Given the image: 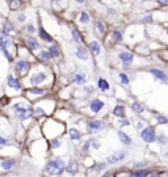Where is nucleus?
<instances>
[{
    "label": "nucleus",
    "mask_w": 168,
    "mask_h": 177,
    "mask_svg": "<svg viewBox=\"0 0 168 177\" xmlns=\"http://www.w3.org/2000/svg\"><path fill=\"white\" fill-rule=\"evenodd\" d=\"M9 144V139L4 138V136H0V146H7Z\"/></svg>",
    "instance_id": "48"
},
{
    "label": "nucleus",
    "mask_w": 168,
    "mask_h": 177,
    "mask_svg": "<svg viewBox=\"0 0 168 177\" xmlns=\"http://www.w3.org/2000/svg\"><path fill=\"white\" fill-rule=\"evenodd\" d=\"M41 65H33L28 76L24 78V81H25V84H28V87H41V85H47L51 80H54L53 74L45 71Z\"/></svg>",
    "instance_id": "1"
},
{
    "label": "nucleus",
    "mask_w": 168,
    "mask_h": 177,
    "mask_svg": "<svg viewBox=\"0 0 168 177\" xmlns=\"http://www.w3.org/2000/svg\"><path fill=\"white\" fill-rule=\"evenodd\" d=\"M158 4L163 5V7H166V5H168V0H156Z\"/></svg>",
    "instance_id": "51"
},
{
    "label": "nucleus",
    "mask_w": 168,
    "mask_h": 177,
    "mask_svg": "<svg viewBox=\"0 0 168 177\" xmlns=\"http://www.w3.org/2000/svg\"><path fill=\"white\" fill-rule=\"evenodd\" d=\"M89 143H91V148H93V149H99L100 146H101L96 138H89Z\"/></svg>",
    "instance_id": "41"
},
{
    "label": "nucleus",
    "mask_w": 168,
    "mask_h": 177,
    "mask_svg": "<svg viewBox=\"0 0 168 177\" xmlns=\"http://www.w3.org/2000/svg\"><path fill=\"white\" fill-rule=\"evenodd\" d=\"M49 53H50V55L53 59H58V58L62 57V53H60V49L58 46L57 44H50V46H49Z\"/></svg>",
    "instance_id": "22"
},
{
    "label": "nucleus",
    "mask_w": 168,
    "mask_h": 177,
    "mask_svg": "<svg viewBox=\"0 0 168 177\" xmlns=\"http://www.w3.org/2000/svg\"><path fill=\"white\" fill-rule=\"evenodd\" d=\"M70 78H71V83L75 84V85H79V87L87 84V75H85V72H83V71L71 72Z\"/></svg>",
    "instance_id": "9"
},
{
    "label": "nucleus",
    "mask_w": 168,
    "mask_h": 177,
    "mask_svg": "<svg viewBox=\"0 0 168 177\" xmlns=\"http://www.w3.org/2000/svg\"><path fill=\"white\" fill-rule=\"evenodd\" d=\"M7 87L16 91V92H21V91H23V83H21L20 79L16 78L13 74H9L7 76Z\"/></svg>",
    "instance_id": "12"
},
{
    "label": "nucleus",
    "mask_w": 168,
    "mask_h": 177,
    "mask_svg": "<svg viewBox=\"0 0 168 177\" xmlns=\"http://www.w3.org/2000/svg\"><path fill=\"white\" fill-rule=\"evenodd\" d=\"M79 170H80V168H79L78 160L70 159L66 164V175L70 176V177H75V176L79 175Z\"/></svg>",
    "instance_id": "10"
},
{
    "label": "nucleus",
    "mask_w": 168,
    "mask_h": 177,
    "mask_svg": "<svg viewBox=\"0 0 168 177\" xmlns=\"http://www.w3.org/2000/svg\"><path fill=\"white\" fill-rule=\"evenodd\" d=\"M0 42H1V44H4L7 47H11L12 44H13V41H12L11 36L7 34V33H4L3 30L0 32Z\"/></svg>",
    "instance_id": "27"
},
{
    "label": "nucleus",
    "mask_w": 168,
    "mask_h": 177,
    "mask_svg": "<svg viewBox=\"0 0 168 177\" xmlns=\"http://www.w3.org/2000/svg\"><path fill=\"white\" fill-rule=\"evenodd\" d=\"M89 148H91V143H89V139H88L80 146V148H79V154H80L81 156H85V155L88 154V151H89Z\"/></svg>",
    "instance_id": "35"
},
{
    "label": "nucleus",
    "mask_w": 168,
    "mask_h": 177,
    "mask_svg": "<svg viewBox=\"0 0 168 177\" xmlns=\"http://www.w3.org/2000/svg\"><path fill=\"white\" fill-rule=\"evenodd\" d=\"M97 88H99L101 92H108V91L111 89V84H109V81L106 80V79L99 78L97 79Z\"/></svg>",
    "instance_id": "23"
},
{
    "label": "nucleus",
    "mask_w": 168,
    "mask_h": 177,
    "mask_svg": "<svg viewBox=\"0 0 168 177\" xmlns=\"http://www.w3.org/2000/svg\"><path fill=\"white\" fill-rule=\"evenodd\" d=\"M130 108H131V110L135 112L137 114H142V113L145 112V106H143L140 102H138V101H133V102H131Z\"/></svg>",
    "instance_id": "30"
},
{
    "label": "nucleus",
    "mask_w": 168,
    "mask_h": 177,
    "mask_svg": "<svg viewBox=\"0 0 168 177\" xmlns=\"http://www.w3.org/2000/svg\"><path fill=\"white\" fill-rule=\"evenodd\" d=\"M122 39H124V33L121 32V30H113L112 32V41L114 42V44H118V42H121Z\"/></svg>",
    "instance_id": "32"
},
{
    "label": "nucleus",
    "mask_w": 168,
    "mask_h": 177,
    "mask_svg": "<svg viewBox=\"0 0 168 177\" xmlns=\"http://www.w3.org/2000/svg\"><path fill=\"white\" fill-rule=\"evenodd\" d=\"M55 109V101L50 97H44L33 106V113L36 118H49Z\"/></svg>",
    "instance_id": "4"
},
{
    "label": "nucleus",
    "mask_w": 168,
    "mask_h": 177,
    "mask_svg": "<svg viewBox=\"0 0 168 177\" xmlns=\"http://www.w3.org/2000/svg\"><path fill=\"white\" fill-rule=\"evenodd\" d=\"M55 1H58V3H60V1H63V0H55Z\"/></svg>",
    "instance_id": "55"
},
{
    "label": "nucleus",
    "mask_w": 168,
    "mask_h": 177,
    "mask_svg": "<svg viewBox=\"0 0 168 177\" xmlns=\"http://www.w3.org/2000/svg\"><path fill=\"white\" fill-rule=\"evenodd\" d=\"M95 26H96V30H97V33H99L100 36H104V34H105L106 28H105V24H104L101 20H97L96 24H95Z\"/></svg>",
    "instance_id": "37"
},
{
    "label": "nucleus",
    "mask_w": 168,
    "mask_h": 177,
    "mask_svg": "<svg viewBox=\"0 0 168 177\" xmlns=\"http://www.w3.org/2000/svg\"><path fill=\"white\" fill-rule=\"evenodd\" d=\"M101 177H116V173H114V170H106Z\"/></svg>",
    "instance_id": "49"
},
{
    "label": "nucleus",
    "mask_w": 168,
    "mask_h": 177,
    "mask_svg": "<svg viewBox=\"0 0 168 177\" xmlns=\"http://www.w3.org/2000/svg\"><path fill=\"white\" fill-rule=\"evenodd\" d=\"M32 60L30 59H25V58H17L16 60H15L13 63V67H15V71H16V74H19V76L21 78H26L28 74L30 72V70H32Z\"/></svg>",
    "instance_id": "5"
},
{
    "label": "nucleus",
    "mask_w": 168,
    "mask_h": 177,
    "mask_svg": "<svg viewBox=\"0 0 168 177\" xmlns=\"http://www.w3.org/2000/svg\"><path fill=\"white\" fill-rule=\"evenodd\" d=\"M143 129H145V123H143V122H138V123H137V130H139V131H142Z\"/></svg>",
    "instance_id": "50"
},
{
    "label": "nucleus",
    "mask_w": 168,
    "mask_h": 177,
    "mask_svg": "<svg viewBox=\"0 0 168 177\" xmlns=\"http://www.w3.org/2000/svg\"><path fill=\"white\" fill-rule=\"evenodd\" d=\"M89 21H91L89 15H88L85 11H81L80 15H79V22L83 24V25H87V24H89Z\"/></svg>",
    "instance_id": "36"
},
{
    "label": "nucleus",
    "mask_w": 168,
    "mask_h": 177,
    "mask_svg": "<svg viewBox=\"0 0 168 177\" xmlns=\"http://www.w3.org/2000/svg\"><path fill=\"white\" fill-rule=\"evenodd\" d=\"M118 79H120L121 84H124V85H129V83H130L129 76L125 74V72H120V74H118Z\"/></svg>",
    "instance_id": "39"
},
{
    "label": "nucleus",
    "mask_w": 168,
    "mask_h": 177,
    "mask_svg": "<svg viewBox=\"0 0 168 177\" xmlns=\"http://www.w3.org/2000/svg\"><path fill=\"white\" fill-rule=\"evenodd\" d=\"M106 127V122L103 120H97V118H92L85 122V129H87V134L89 135H95V134L100 133Z\"/></svg>",
    "instance_id": "7"
},
{
    "label": "nucleus",
    "mask_w": 168,
    "mask_h": 177,
    "mask_svg": "<svg viewBox=\"0 0 168 177\" xmlns=\"http://www.w3.org/2000/svg\"><path fill=\"white\" fill-rule=\"evenodd\" d=\"M38 34H39V38L42 39V42H53V37L45 30L42 26H39L38 29Z\"/></svg>",
    "instance_id": "29"
},
{
    "label": "nucleus",
    "mask_w": 168,
    "mask_h": 177,
    "mask_svg": "<svg viewBox=\"0 0 168 177\" xmlns=\"http://www.w3.org/2000/svg\"><path fill=\"white\" fill-rule=\"evenodd\" d=\"M68 136H70V140H72V142H79V140H81V133L79 131L78 127L72 126L71 129L68 130Z\"/></svg>",
    "instance_id": "20"
},
{
    "label": "nucleus",
    "mask_w": 168,
    "mask_h": 177,
    "mask_svg": "<svg viewBox=\"0 0 168 177\" xmlns=\"http://www.w3.org/2000/svg\"><path fill=\"white\" fill-rule=\"evenodd\" d=\"M156 142L159 143V144H167L168 138L164 135V134H158V135H156Z\"/></svg>",
    "instance_id": "40"
},
{
    "label": "nucleus",
    "mask_w": 168,
    "mask_h": 177,
    "mask_svg": "<svg viewBox=\"0 0 168 177\" xmlns=\"http://www.w3.org/2000/svg\"><path fill=\"white\" fill-rule=\"evenodd\" d=\"M104 106H105V102H104L101 99H99V97H95V99H92L89 101V104H88L89 112L92 113V114H99L104 109Z\"/></svg>",
    "instance_id": "11"
},
{
    "label": "nucleus",
    "mask_w": 168,
    "mask_h": 177,
    "mask_svg": "<svg viewBox=\"0 0 168 177\" xmlns=\"http://www.w3.org/2000/svg\"><path fill=\"white\" fill-rule=\"evenodd\" d=\"M140 138L146 143H154L156 142V133L152 126H147L140 131Z\"/></svg>",
    "instance_id": "8"
},
{
    "label": "nucleus",
    "mask_w": 168,
    "mask_h": 177,
    "mask_svg": "<svg viewBox=\"0 0 168 177\" xmlns=\"http://www.w3.org/2000/svg\"><path fill=\"white\" fill-rule=\"evenodd\" d=\"M155 118H156V121L159 122V123H161V125H166V123H168V118L166 117V115H161V114H156L155 115Z\"/></svg>",
    "instance_id": "42"
},
{
    "label": "nucleus",
    "mask_w": 168,
    "mask_h": 177,
    "mask_svg": "<svg viewBox=\"0 0 168 177\" xmlns=\"http://www.w3.org/2000/svg\"><path fill=\"white\" fill-rule=\"evenodd\" d=\"M117 135H118V139L121 140V143H122L124 146H130L131 143H133V139H131L126 133H124V131L118 130V131H117Z\"/></svg>",
    "instance_id": "24"
},
{
    "label": "nucleus",
    "mask_w": 168,
    "mask_h": 177,
    "mask_svg": "<svg viewBox=\"0 0 168 177\" xmlns=\"http://www.w3.org/2000/svg\"><path fill=\"white\" fill-rule=\"evenodd\" d=\"M8 5L11 11H17L23 5V0H8Z\"/></svg>",
    "instance_id": "34"
},
{
    "label": "nucleus",
    "mask_w": 168,
    "mask_h": 177,
    "mask_svg": "<svg viewBox=\"0 0 168 177\" xmlns=\"http://www.w3.org/2000/svg\"><path fill=\"white\" fill-rule=\"evenodd\" d=\"M16 21L17 22H20V24H24L26 21V15L25 13H19L16 16Z\"/></svg>",
    "instance_id": "44"
},
{
    "label": "nucleus",
    "mask_w": 168,
    "mask_h": 177,
    "mask_svg": "<svg viewBox=\"0 0 168 177\" xmlns=\"http://www.w3.org/2000/svg\"><path fill=\"white\" fill-rule=\"evenodd\" d=\"M66 161L60 157H51L46 161L42 169L44 177H60L63 173H66Z\"/></svg>",
    "instance_id": "3"
},
{
    "label": "nucleus",
    "mask_w": 168,
    "mask_h": 177,
    "mask_svg": "<svg viewBox=\"0 0 168 177\" xmlns=\"http://www.w3.org/2000/svg\"><path fill=\"white\" fill-rule=\"evenodd\" d=\"M152 20H154V16H152V15H147V16H145L142 19L143 22H152Z\"/></svg>",
    "instance_id": "47"
},
{
    "label": "nucleus",
    "mask_w": 168,
    "mask_h": 177,
    "mask_svg": "<svg viewBox=\"0 0 168 177\" xmlns=\"http://www.w3.org/2000/svg\"><path fill=\"white\" fill-rule=\"evenodd\" d=\"M108 13H114V9H108Z\"/></svg>",
    "instance_id": "54"
},
{
    "label": "nucleus",
    "mask_w": 168,
    "mask_h": 177,
    "mask_svg": "<svg viewBox=\"0 0 168 177\" xmlns=\"http://www.w3.org/2000/svg\"><path fill=\"white\" fill-rule=\"evenodd\" d=\"M93 89H95V88L92 87V85H84V92L87 94H91L93 92Z\"/></svg>",
    "instance_id": "46"
},
{
    "label": "nucleus",
    "mask_w": 168,
    "mask_h": 177,
    "mask_svg": "<svg viewBox=\"0 0 168 177\" xmlns=\"http://www.w3.org/2000/svg\"><path fill=\"white\" fill-rule=\"evenodd\" d=\"M118 126H120V127L130 126V121L127 120V118H120V120H118Z\"/></svg>",
    "instance_id": "43"
},
{
    "label": "nucleus",
    "mask_w": 168,
    "mask_h": 177,
    "mask_svg": "<svg viewBox=\"0 0 168 177\" xmlns=\"http://www.w3.org/2000/svg\"><path fill=\"white\" fill-rule=\"evenodd\" d=\"M71 36H72V39H74L75 44L83 45V37H81L80 32H79L76 28H71Z\"/></svg>",
    "instance_id": "28"
},
{
    "label": "nucleus",
    "mask_w": 168,
    "mask_h": 177,
    "mask_svg": "<svg viewBox=\"0 0 168 177\" xmlns=\"http://www.w3.org/2000/svg\"><path fill=\"white\" fill-rule=\"evenodd\" d=\"M49 142H50V148L51 149H57V148L62 147V144H63L62 138H54V139L49 140Z\"/></svg>",
    "instance_id": "38"
},
{
    "label": "nucleus",
    "mask_w": 168,
    "mask_h": 177,
    "mask_svg": "<svg viewBox=\"0 0 168 177\" xmlns=\"http://www.w3.org/2000/svg\"><path fill=\"white\" fill-rule=\"evenodd\" d=\"M0 51H1V54L5 57V59H7L8 62H12V60H13V57H12V54L9 53L8 47L5 46L4 44H1V42H0Z\"/></svg>",
    "instance_id": "31"
},
{
    "label": "nucleus",
    "mask_w": 168,
    "mask_h": 177,
    "mask_svg": "<svg viewBox=\"0 0 168 177\" xmlns=\"http://www.w3.org/2000/svg\"><path fill=\"white\" fill-rule=\"evenodd\" d=\"M88 50H89V53L92 54V55L97 57V55H100V53H101V45H100L99 41L92 39L91 42H88Z\"/></svg>",
    "instance_id": "16"
},
{
    "label": "nucleus",
    "mask_w": 168,
    "mask_h": 177,
    "mask_svg": "<svg viewBox=\"0 0 168 177\" xmlns=\"http://www.w3.org/2000/svg\"><path fill=\"white\" fill-rule=\"evenodd\" d=\"M25 30L29 33V34H34V33H36V28H34L33 24H28V25L25 26Z\"/></svg>",
    "instance_id": "45"
},
{
    "label": "nucleus",
    "mask_w": 168,
    "mask_h": 177,
    "mask_svg": "<svg viewBox=\"0 0 168 177\" xmlns=\"http://www.w3.org/2000/svg\"><path fill=\"white\" fill-rule=\"evenodd\" d=\"M113 115H116L117 118H126V112H125L124 105H116L113 109Z\"/></svg>",
    "instance_id": "26"
},
{
    "label": "nucleus",
    "mask_w": 168,
    "mask_h": 177,
    "mask_svg": "<svg viewBox=\"0 0 168 177\" xmlns=\"http://www.w3.org/2000/svg\"><path fill=\"white\" fill-rule=\"evenodd\" d=\"M74 1H75V3H78V4H83L85 0H74Z\"/></svg>",
    "instance_id": "53"
},
{
    "label": "nucleus",
    "mask_w": 168,
    "mask_h": 177,
    "mask_svg": "<svg viewBox=\"0 0 168 177\" xmlns=\"http://www.w3.org/2000/svg\"><path fill=\"white\" fill-rule=\"evenodd\" d=\"M75 57L79 60H83V62L88 60L89 59V50H88V47L83 46V45H78L75 49Z\"/></svg>",
    "instance_id": "15"
},
{
    "label": "nucleus",
    "mask_w": 168,
    "mask_h": 177,
    "mask_svg": "<svg viewBox=\"0 0 168 177\" xmlns=\"http://www.w3.org/2000/svg\"><path fill=\"white\" fill-rule=\"evenodd\" d=\"M148 72H150V74H152V76H155L158 80H160L161 83H168V76H167L166 72L161 71V70H159V68H150Z\"/></svg>",
    "instance_id": "17"
},
{
    "label": "nucleus",
    "mask_w": 168,
    "mask_h": 177,
    "mask_svg": "<svg viewBox=\"0 0 168 177\" xmlns=\"http://www.w3.org/2000/svg\"><path fill=\"white\" fill-rule=\"evenodd\" d=\"M11 110L15 113L16 118L20 122H25V121L33 120V117H34V113H33V108H32V102H30L28 99L17 100L16 102H13L11 105Z\"/></svg>",
    "instance_id": "2"
},
{
    "label": "nucleus",
    "mask_w": 168,
    "mask_h": 177,
    "mask_svg": "<svg viewBox=\"0 0 168 177\" xmlns=\"http://www.w3.org/2000/svg\"><path fill=\"white\" fill-rule=\"evenodd\" d=\"M108 161H100V163H95L92 167H89V172L92 173H101L108 168Z\"/></svg>",
    "instance_id": "18"
},
{
    "label": "nucleus",
    "mask_w": 168,
    "mask_h": 177,
    "mask_svg": "<svg viewBox=\"0 0 168 177\" xmlns=\"http://www.w3.org/2000/svg\"><path fill=\"white\" fill-rule=\"evenodd\" d=\"M125 157H126V151H125V149H120V151H116V152H113L112 155H109V156L106 157V161H108L109 165H113V164L121 163Z\"/></svg>",
    "instance_id": "13"
},
{
    "label": "nucleus",
    "mask_w": 168,
    "mask_h": 177,
    "mask_svg": "<svg viewBox=\"0 0 168 177\" xmlns=\"http://www.w3.org/2000/svg\"><path fill=\"white\" fill-rule=\"evenodd\" d=\"M25 42H26V46H28V49L30 51H36V50H38V49H39V42L36 38L28 37Z\"/></svg>",
    "instance_id": "25"
},
{
    "label": "nucleus",
    "mask_w": 168,
    "mask_h": 177,
    "mask_svg": "<svg viewBox=\"0 0 168 177\" xmlns=\"http://www.w3.org/2000/svg\"><path fill=\"white\" fill-rule=\"evenodd\" d=\"M37 59H38L39 63H42V65H47V63L51 60V55H50V53H49V50H44V49L39 50Z\"/></svg>",
    "instance_id": "19"
},
{
    "label": "nucleus",
    "mask_w": 168,
    "mask_h": 177,
    "mask_svg": "<svg viewBox=\"0 0 168 177\" xmlns=\"http://www.w3.org/2000/svg\"><path fill=\"white\" fill-rule=\"evenodd\" d=\"M49 93V91L46 88H41V87H28V89L25 91V97L29 101L34 102L39 101L41 99L46 97V94Z\"/></svg>",
    "instance_id": "6"
},
{
    "label": "nucleus",
    "mask_w": 168,
    "mask_h": 177,
    "mask_svg": "<svg viewBox=\"0 0 168 177\" xmlns=\"http://www.w3.org/2000/svg\"><path fill=\"white\" fill-rule=\"evenodd\" d=\"M118 59L121 60L122 63H124V68H127L131 63L134 62V54L130 53V51H120V53L117 54Z\"/></svg>",
    "instance_id": "14"
},
{
    "label": "nucleus",
    "mask_w": 168,
    "mask_h": 177,
    "mask_svg": "<svg viewBox=\"0 0 168 177\" xmlns=\"http://www.w3.org/2000/svg\"><path fill=\"white\" fill-rule=\"evenodd\" d=\"M3 32L11 36V34H13V33L16 32V29H15L13 24H12L11 21H5V22H4V26H3Z\"/></svg>",
    "instance_id": "33"
},
{
    "label": "nucleus",
    "mask_w": 168,
    "mask_h": 177,
    "mask_svg": "<svg viewBox=\"0 0 168 177\" xmlns=\"http://www.w3.org/2000/svg\"><path fill=\"white\" fill-rule=\"evenodd\" d=\"M151 172V169L148 168H139V169H133L129 173V177H146L148 173Z\"/></svg>",
    "instance_id": "21"
},
{
    "label": "nucleus",
    "mask_w": 168,
    "mask_h": 177,
    "mask_svg": "<svg viewBox=\"0 0 168 177\" xmlns=\"http://www.w3.org/2000/svg\"><path fill=\"white\" fill-rule=\"evenodd\" d=\"M146 177H159V173L158 172H152V170H151V172H150Z\"/></svg>",
    "instance_id": "52"
}]
</instances>
